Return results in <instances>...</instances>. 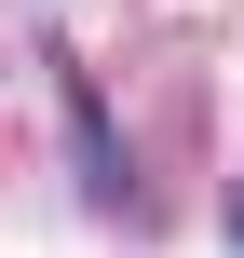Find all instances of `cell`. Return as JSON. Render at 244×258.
Instances as JSON below:
<instances>
[{
    "mask_svg": "<svg viewBox=\"0 0 244 258\" xmlns=\"http://www.w3.org/2000/svg\"><path fill=\"white\" fill-rule=\"evenodd\" d=\"M231 245H244V204H231Z\"/></svg>",
    "mask_w": 244,
    "mask_h": 258,
    "instance_id": "6da1fadb",
    "label": "cell"
}]
</instances>
